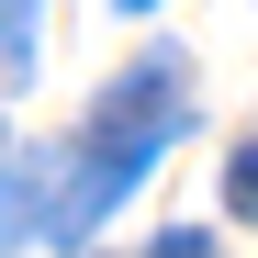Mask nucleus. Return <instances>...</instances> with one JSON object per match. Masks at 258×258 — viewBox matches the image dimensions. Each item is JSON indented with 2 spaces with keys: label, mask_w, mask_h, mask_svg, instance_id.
<instances>
[{
  "label": "nucleus",
  "mask_w": 258,
  "mask_h": 258,
  "mask_svg": "<svg viewBox=\"0 0 258 258\" xmlns=\"http://www.w3.org/2000/svg\"><path fill=\"white\" fill-rule=\"evenodd\" d=\"M225 213H236V225H258V135L225 157Z\"/></svg>",
  "instance_id": "4"
},
{
  "label": "nucleus",
  "mask_w": 258,
  "mask_h": 258,
  "mask_svg": "<svg viewBox=\"0 0 258 258\" xmlns=\"http://www.w3.org/2000/svg\"><path fill=\"white\" fill-rule=\"evenodd\" d=\"M34 213H45V157H12V168H0V247H12Z\"/></svg>",
  "instance_id": "2"
},
{
  "label": "nucleus",
  "mask_w": 258,
  "mask_h": 258,
  "mask_svg": "<svg viewBox=\"0 0 258 258\" xmlns=\"http://www.w3.org/2000/svg\"><path fill=\"white\" fill-rule=\"evenodd\" d=\"M146 258H213V236H191V225H168V236H157Z\"/></svg>",
  "instance_id": "5"
},
{
  "label": "nucleus",
  "mask_w": 258,
  "mask_h": 258,
  "mask_svg": "<svg viewBox=\"0 0 258 258\" xmlns=\"http://www.w3.org/2000/svg\"><path fill=\"white\" fill-rule=\"evenodd\" d=\"M180 123H191V79H180V56H135V68L90 101V146H79L68 191L45 202V236H56V247H90V225H101V213L168 157Z\"/></svg>",
  "instance_id": "1"
},
{
  "label": "nucleus",
  "mask_w": 258,
  "mask_h": 258,
  "mask_svg": "<svg viewBox=\"0 0 258 258\" xmlns=\"http://www.w3.org/2000/svg\"><path fill=\"white\" fill-rule=\"evenodd\" d=\"M112 12H146V0H112Z\"/></svg>",
  "instance_id": "6"
},
{
  "label": "nucleus",
  "mask_w": 258,
  "mask_h": 258,
  "mask_svg": "<svg viewBox=\"0 0 258 258\" xmlns=\"http://www.w3.org/2000/svg\"><path fill=\"white\" fill-rule=\"evenodd\" d=\"M34 79V0H0V90Z\"/></svg>",
  "instance_id": "3"
}]
</instances>
